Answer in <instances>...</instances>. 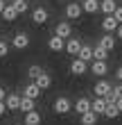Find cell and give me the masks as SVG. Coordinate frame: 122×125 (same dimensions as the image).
I'll list each match as a JSON object with an SVG mask.
<instances>
[{"label": "cell", "mask_w": 122, "mask_h": 125, "mask_svg": "<svg viewBox=\"0 0 122 125\" xmlns=\"http://www.w3.org/2000/svg\"><path fill=\"white\" fill-rule=\"evenodd\" d=\"M99 46L106 48V50L111 52V50L115 48V34H106V32H104L102 36H99Z\"/></svg>", "instance_id": "9a60e30c"}, {"label": "cell", "mask_w": 122, "mask_h": 125, "mask_svg": "<svg viewBox=\"0 0 122 125\" xmlns=\"http://www.w3.org/2000/svg\"><path fill=\"white\" fill-rule=\"evenodd\" d=\"M115 36H118V39H122V23L118 25V30H115Z\"/></svg>", "instance_id": "836d02e7"}, {"label": "cell", "mask_w": 122, "mask_h": 125, "mask_svg": "<svg viewBox=\"0 0 122 125\" xmlns=\"http://www.w3.org/2000/svg\"><path fill=\"white\" fill-rule=\"evenodd\" d=\"M104 116H106L109 121H113V118H118V116H120V109H118V105H115V102H109V105H106Z\"/></svg>", "instance_id": "484cf974"}, {"label": "cell", "mask_w": 122, "mask_h": 125, "mask_svg": "<svg viewBox=\"0 0 122 125\" xmlns=\"http://www.w3.org/2000/svg\"><path fill=\"white\" fill-rule=\"evenodd\" d=\"M41 114L36 112V109H32V112H27L25 114V125H41Z\"/></svg>", "instance_id": "603a6c76"}, {"label": "cell", "mask_w": 122, "mask_h": 125, "mask_svg": "<svg viewBox=\"0 0 122 125\" xmlns=\"http://www.w3.org/2000/svg\"><path fill=\"white\" fill-rule=\"evenodd\" d=\"M73 112H77L79 116L86 114V112H90V100H88V98H79V100L73 105Z\"/></svg>", "instance_id": "4fadbf2b"}, {"label": "cell", "mask_w": 122, "mask_h": 125, "mask_svg": "<svg viewBox=\"0 0 122 125\" xmlns=\"http://www.w3.org/2000/svg\"><path fill=\"white\" fill-rule=\"evenodd\" d=\"M81 9L86 14H97L99 11V0H84V2H81Z\"/></svg>", "instance_id": "44dd1931"}, {"label": "cell", "mask_w": 122, "mask_h": 125, "mask_svg": "<svg viewBox=\"0 0 122 125\" xmlns=\"http://www.w3.org/2000/svg\"><path fill=\"white\" fill-rule=\"evenodd\" d=\"M32 109H36V100H32V98H20V107H18V112H23V114H27V112H32Z\"/></svg>", "instance_id": "ffe728a7"}, {"label": "cell", "mask_w": 122, "mask_h": 125, "mask_svg": "<svg viewBox=\"0 0 122 125\" xmlns=\"http://www.w3.org/2000/svg\"><path fill=\"white\" fill-rule=\"evenodd\" d=\"M7 7V0H0V14H2V9Z\"/></svg>", "instance_id": "d590c367"}, {"label": "cell", "mask_w": 122, "mask_h": 125, "mask_svg": "<svg viewBox=\"0 0 122 125\" xmlns=\"http://www.w3.org/2000/svg\"><path fill=\"white\" fill-rule=\"evenodd\" d=\"M41 73H43V68H41V66H39V64H32L30 68H27V77H30V82H34V80H36Z\"/></svg>", "instance_id": "4316f807"}, {"label": "cell", "mask_w": 122, "mask_h": 125, "mask_svg": "<svg viewBox=\"0 0 122 125\" xmlns=\"http://www.w3.org/2000/svg\"><path fill=\"white\" fill-rule=\"evenodd\" d=\"M14 9H16L18 11V16H20V14H25L27 9H30V2H27V0H14Z\"/></svg>", "instance_id": "83f0119b"}, {"label": "cell", "mask_w": 122, "mask_h": 125, "mask_svg": "<svg viewBox=\"0 0 122 125\" xmlns=\"http://www.w3.org/2000/svg\"><path fill=\"white\" fill-rule=\"evenodd\" d=\"M34 82L39 84V89H41V91H45V89H50V86H52V77H50V73H45V71H43L41 75L34 80Z\"/></svg>", "instance_id": "2e32d148"}, {"label": "cell", "mask_w": 122, "mask_h": 125, "mask_svg": "<svg viewBox=\"0 0 122 125\" xmlns=\"http://www.w3.org/2000/svg\"><path fill=\"white\" fill-rule=\"evenodd\" d=\"M23 95H25V98H32V100H36L39 95H41L39 84H36V82H30V84H27L25 89H23Z\"/></svg>", "instance_id": "5bb4252c"}, {"label": "cell", "mask_w": 122, "mask_h": 125, "mask_svg": "<svg viewBox=\"0 0 122 125\" xmlns=\"http://www.w3.org/2000/svg\"><path fill=\"white\" fill-rule=\"evenodd\" d=\"M9 109H7V105H5V100H0V116H5Z\"/></svg>", "instance_id": "4dcf8cb0"}, {"label": "cell", "mask_w": 122, "mask_h": 125, "mask_svg": "<svg viewBox=\"0 0 122 125\" xmlns=\"http://www.w3.org/2000/svg\"><path fill=\"white\" fill-rule=\"evenodd\" d=\"M106 57H109V50H106V48H102V46H99V43H97V46L95 48H93V62H106Z\"/></svg>", "instance_id": "cb8c5ba5"}, {"label": "cell", "mask_w": 122, "mask_h": 125, "mask_svg": "<svg viewBox=\"0 0 122 125\" xmlns=\"http://www.w3.org/2000/svg\"><path fill=\"white\" fill-rule=\"evenodd\" d=\"M115 7H118V2H115V0H99V11H102L104 16L113 14V11H115Z\"/></svg>", "instance_id": "e0dca14e"}, {"label": "cell", "mask_w": 122, "mask_h": 125, "mask_svg": "<svg viewBox=\"0 0 122 125\" xmlns=\"http://www.w3.org/2000/svg\"><path fill=\"white\" fill-rule=\"evenodd\" d=\"M7 52H9V43L0 39V59H2V57H7Z\"/></svg>", "instance_id": "f1b7e54d"}, {"label": "cell", "mask_w": 122, "mask_h": 125, "mask_svg": "<svg viewBox=\"0 0 122 125\" xmlns=\"http://www.w3.org/2000/svg\"><path fill=\"white\" fill-rule=\"evenodd\" d=\"M111 91H113V86H111V82H106L104 77L99 80V82H97L95 86H93V93H95L97 98H106V95H109Z\"/></svg>", "instance_id": "7a4b0ae2"}, {"label": "cell", "mask_w": 122, "mask_h": 125, "mask_svg": "<svg viewBox=\"0 0 122 125\" xmlns=\"http://www.w3.org/2000/svg\"><path fill=\"white\" fill-rule=\"evenodd\" d=\"M79 121H81V125H97L99 116L90 109V112H86V114H81V116H79Z\"/></svg>", "instance_id": "d6986e66"}, {"label": "cell", "mask_w": 122, "mask_h": 125, "mask_svg": "<svg viewBox=\"0 0 122 125\" xmlns=\"http://www.w3.org/2000/svg\"><path fill=\"white\" fill-rule=\"evenodd\" d=\"M52 109H54V114H59V116H66V114H70V112H73V102H70V100L66 98V95H59V98L54 100Z\"/></svg>", "instance_id": "6da1fadb"}, {"label": "cell", "mask_w": 122, "mask_h": 125, "mask_svg": "<svg viewBox=\"0 0 122 125\" xmlns=\"http://www.w3.org/2000/svg\"><path fill=\"white\" fill-rule=\"evenodd\" d=\"M32 21H34V25H43L48 21V9L45 7H36V9L32 11Z\"/></svg>", "instance_id": "8fae6325"}, {"label": "cell", "mask_w": 122, "mask_h": 125, "mask_svg": "<svg viewBox=\"0 0 122 125\" xmlns=\"http://www.w3.org/2000/svg\"><path fill=\"white\" fill-rule=\"evenodd\" d=\"M5 98H7V91L2 89V86H0V100H5Z\"/></svg>", "instance_id": "e575fe53"}, {"label": "cell", "mask_w": 122, "mask_h": 125, "mask_svg": "<svg viewBox=\"0 0 122 125\" xmlns=\"http://www.w3.org/2000/svg\"><path fill=\"white\" fill-rule=\"evenodd\" d=\"M86 71H88V64L81 62L79 57H75V59L70 62V73H73V75H84Z\"/></svg>", "instance_id": "ba28073f"}, {"label": "cell", "mask_w": 122, "mask_h": 125, "mask_svg": "<svg viewBox=\"0 0 122 125\" xmlns=\"http://www.w3.org/2000/svg\"><path fill=\"white\" fill-rule=\"evenodd\" d=\"M113 93H115L118 98H122V84H118V86H113Z\"/></svg>", "instance_id": "1f68e13d"}, {"label": "cell", "mask_w": 122, "mask_h": 125, "mask_svg": "<svg viewBox=\"0 0 122 125\" xmlns=\"http://www.w3.org/2000/svg\"><path fill=\"white\" fill-rule=\"evenodd\" d=\"M90 109H93V112H95L97 116H104V109H106V100H104V98H95V100L90 102Z\"/></svg>", "instance_id": "7402d4cb"}, {"label": "cell", "mask_w": 122, "mask_h": 125, "mask_svg": "<svg viewBox=\"0 0 122 125\" xmlns=\"http://www.w3.org/2000/svg\"><path fill=\"white\" fill-rule=\"evenodd\" d=\"M54 34L61 36V39H70V36H73V25H70L68 21H61V23H57Z\"/></svg>", "instance_id": "277c9868"}, {"label": "cell", "mask_w": 122, "mask_h": 125, "mask_svg": "<svg viewBox=\"0 0 122 125\" xmlns=\"http://www.w3.org/2000/svg\"><path fill=\"white\" fill-rule=\"evenodd\" d=\"M48 48L52 50V52H61V50H66V39H61V36L52 34L48 39Z\"/></svg>", "instance_id": "52a82bcc"}, {"label": "cell", "mask_w": 122, "mask_h": 125, "mask_svg": "<svg viewBox=\"0 0 122 125\" xmlns=\"http://www.w3.org/2000/svg\"><path fill=\"white\" fill-rule=\"evenodd\" d=\"M11 46L16 48V50H25V48H30V34H25V32H18V34H14V39H11Z\"/></svg>", "instance_id": "3957f363"}, {"label": "cell", "mask_w": 122, "mask_h": 125, "mask_svg": "<svg viewBox=\"0 0 122 125\" xmlns=\"http://www.w3.org/2000/svg\"><path fill=\"white\" fill-rule=\"evenodd\" d=\"M90 73H93V75H97V77H104L106 75V73H109V64H106V62H93L90 64Z\"/></svg>", "instance_id": "9c48e42d"}, {"label": "cell", "mask_w": 122, "mask_h": 125, "mask_svg": "<svg viewBox=\"0 0 122 125\" xmlns=\"http://www.w3.org/2000/svg\"><path fill=\"white\" fill-rule=\"evenodd\" d=\"M0 16H2L7 23H11V21H16V18H18V11L14 9V5H11V2H7V7L2 9V14H0Z\"/></svg>", "instance_id": "ac0fdd59"}, {"label": "cell", "mask_w": 122, "mask_h": 125, "mask_svg": "<svg viewBox=\"0 0 122 125\" xmlns=\"http://www.w3.org/2000/svg\"><path fill=\"white\" fill-rule=\"evenodd\" d=\"M7 2H14V0H7Z\"/></svg>", "instance_id": "74e56055"}, {"label": "cell", "mask_w": 122, "mask_h": 125, "mask_svg": "<svg viewBox=\"0 0 122 125\" xmlns=\"http://www.w3.org/2000/svg\"><path fill=\"white\" fill-rule=\"evenodd\" d=\"M113 16H115V21H118V23H122V5H118V7H115Z\"/></svg>", "instance_id": "f546056e"}, {"label": "cell", "mask_w": 122, "mask_h": 125, "mask_svg": "<svg viewBox=\"0 0 122 125\" xmlns=\"http://www.w3.org/2000/svg\"><path fill=\"white\" fill-rule=\"evenodd\" d=\"M118 21H115V16L113 14H109V16H104L102 18V30L106 32V34H115V30H118Z\"/></svg>", "instance_id": "5b68a950"}, {"label": "cell", "mask_w": 122, "mask_h": 125, "mask_svg": "<svg viewBox=\"0 0 122 125\" xmlns=\"http://www.w3.org/2000/svg\"><path fill=\"white\" fill-rule=\"evenodd\" d=\"M77 57H79L81 62H86V64L93 62V48L86 46V43H81V50H79V55H77Z\"/></svg>", "instance_id": "d4e9b609"}, {"label": "cell", "mask_w": 122, "mask_h": 125, "mask_svg": "<svg viewBox=\"0 0 122 125\" xmlns=\"http://www.w3.org/2000/svg\"><path fill=\"white\" fill-rule=\"evenodd\" d=\"M20 98H23V95H18V93H7V98H5L7 109H11V112H18V107H20Z\"/></svg>", "instance_id": "30bf717a"}, {"label": "cell", "mask_w": 122, "mask_h": 125, "mask_svg": "<svg viewBox=\"0 0 122 125\" xmlns=\"http://www.w3.org/2000/svg\"><path fill=\"white\" fill-rule=\"evenodd\" d=\"M79 50H81V41L79 39H75V36H70V39L66 41V52L68 55H79Z\"/></svg>", "instance_id": "7c38bea8"}, {"label": "cell", "mask_w": 122, "mask_h": 125, "mask_svg": "<svg viewBox=\"0 0 122 125\" xmlns=\"http://www.w3.org/2000/svg\"><path fill=\"white\" fill-rule=\"evenodd\" d=\"M81 14H84V9H81L79 2H68L66 5V18L77 21V18H81Z\"/></svg>", "instance_id": "8992f818"}, {"label": "cell", "mask_w": 122, "mask_h": 125, "mask_svg": "<svg viewBox=\"0 0 122 125\" xmlns=\"http://www.w3.org/2000/svg\"><path fill=\"white\" fill-rule=\"evenodd\" d=\"M115 105H118V109H120V114H122V98H118V102H115Z\"/></svg>", "instance_id": "8d00e7d4"}, {"label": "cell", "mask_w": 122, "mask_h": 125, "mask_svg": "<svg viewBox=\"0 0 122 125\" xmlns=\"http://www.w3.org/2000/svg\"><path fill=\"white\" fill-rule=\"evenodd\" d=\"M115 77H118L120 82H122V66H118V71H115Z\"/></svg>", "instance_id": "d6a6232c"}]
</instances>
